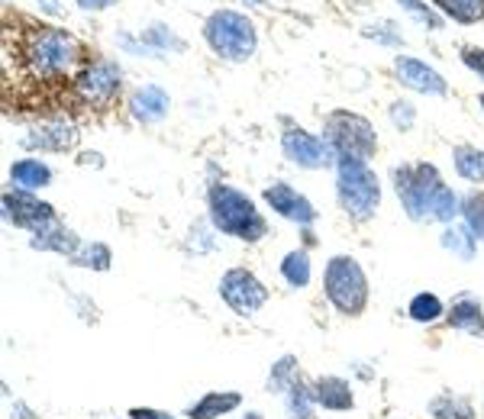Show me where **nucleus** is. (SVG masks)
Masks as SVG:
<instances>
[{"label":"nucleus","mask_w":484,"mask_h":419,"mask_svg":"<svg viewBox=\"0 0 484 419\" xmlns=\"http://www.w3.org/2000/svg\"><path fill=\"white\" fill-rule=\"evenodd\" d=\"M72 91L84 107L94 110H107L119 94V68L107 58L81 65L78 74L72 78Z\"/></svg>","instance_id":"nucleus-8"},{"label":"nucleus","mask_w":484,"mask_h":419,"mask_svg":"<svg viewBox=\"0 0 484 419\" xmlns=\"http://www.w3.org/2000/svg\"><path fill=\"white\" fill-rule=\"evenodd\" d=\"M429 416L433 419H478L475 416V406L459 394H439L429 400Z\"/></svg>","instance_id":"nucleus-23"},{"label":"nucleus","mask_w":484,"mask_h":419,"mask_svg":"<svg viewBox=\"0 0 484 419\" xmlns=\"http://www.w3.org/2000/svg\"><path fill=\"white\" fill-rule=\"evenodd\" d=\"M119 46L129 48V52H136V56H145V52H152L145 42H136V39H129V36H119Z\"/></svg>","instance_id":"nucleus-37"},{"label":"nucleus","mask_w":484,"mask_h":419,"mask_svg":"<svg viewBox=\"0 0 484 419\" xmlns=\"http://www.w3.org/2000/svg\"><path fill=\"white\" fill-rule=\"evenodd\" d=\"M52 181V168L40 159H20L10 165V184L16 190H40Z\"/></svg>","instance_id":"nucleus-20"},{"label":"nucleus","mask_w":484,"mask_h":419,"mask_svg":"<svg viewBox=\"0 0 484 419\" xmlns=\"http://www.w3.org/2000/svg\"><path fill=\"white\" fill-rule=\"evenodd\" d=\"M294 380H301V368H297V358L294 355H281L278 362L271 364L268 380H265V390L268 394H285Z\"/></svg>","instance_id":"nucleus-25"},{"label":"nucleus","mask_w":484,"mask_h":419,"mask_svg":"<svg viewBox=\"0 0 484 419\" xmlns=\"http://www.w3.org/2000/svg\"><path fill=\"white\" fill-rule=\"evenodd\" d=\"M249 4H268V0H249Z\"/></svg>","instance_id":"nucleus-42"},{"label":"nucleus","mask_w":484,"mask_h":419,"mask_svg":"<svg viewBox=\"0 0 484 419\" xmlns=\"http://www.w3.org/2000/svg\"><path fill=\"white\" fill-rule=\"evenodd\" d=\"M407 313H410L413 323H436L439 317L445 313L443 301H439L436 293H417L410 303H407Z\"/></svg>","instance_id":"nucleus-29"},{"label":"nucleus","mask_w":484,"mask_h":419,"mask_svg":"<svg viewBox=\"0 0 484 419\" xmlns=\"http://www.w3.org/2000/svg\"><path fill=\"white\" fill-rule=\"evenodd\" d=\"M145 46L155 48V52H168V48H172V52H184V42L178 39L168 26H159V23L152 26V30H145Z\"/></svg>","instance_id":"nucleus-32"},{"label":"nucleus","mask_w":484,"mask_h":419,"mask_svg":"<svg viewBox=\"0 0 484 419\" xmlns=\"http://www.w3.org/2000/svg\"><path fill=\"white\" fill-rule=\"evenodd\" d=\"M323 139L326 145L336 152V161L339 159H356V161H368L378 149V135H374V127L365 117L349 110H333L323 123Z\"/></svg>","instance_id":"nucleus-6"},{"label":"nucleus","mask_w":484,"mask_h":419,"mask_svg":"<svg viewBox=\"0 0 484 419\" xmlns=\"http://www.w3.org/2000/svg\"><path fill=\"white\" fill-rule=\"evenodd\" d=\"M449 326L453 329H462V333L469 336H484V313H481V303L471 297V293H459L445 313Z\"/></svg>","instance_id":"nucleus-19"},{"label":"nucleus","mask_w":484,"mask_h":419,"mask_svg":"<svg viewBox=\"0 0 484 419\" xmlns=\"http://www.w3.org/2000/svg\"><path fill=\"white\" fill-rule=\"evenodd\" d=\"M220 297L236 317H252L268 303V287L249 268H230L220 277Z\"/></svg>","instance_id":"nucleus-9"},{"label":"nucleus","mask_w":484,"mask_h":419,"mask_svg":"<svg viewBox=\"0 0 484 419\" xmlns=\"http://www.w3.org/2000/svg\"><path fill=\"white\" fill-rule=\"evenodd\" d=\"M391 123H394L400 133H407V129L413 127V119H417V110H413V103H407V100H394L391 103Z\"/></svg>","instance_id":"nucleus-34"},{"label":"nucleus","mask_w":484,"mask_h":419,"mask_svg":"<svg viewBox=\"0 0 484 419\" xmlns=\"http://www.w3.org/2000/svg\"><path fill=\"white\" fill-rule=\"evenodd\" d=\"M204 39L214 48L216 56L226 62H246L255 56V26L236 10H216L207 16L204 23Z\"/></svg>","instance_id":"nucleus-5"},{"label":"nucleus","mask_w":484,"mask_h":419,"mask_svg":"<svg viewBox=\"0 0 484 419\" xmlns=\"http://www.w3.org/2000/svg\"><path fill=\"white\" fill-rule=\"evenodd\" d=\"M323 293L339 317H362L368 307V277L352 255H333L326 261Z\"/></svg>","instance_id":"nucleus-3"},{"label":"nucleus","mask_w":484,"mask_h":419,"mask_svg":"<svg viewBox=\"0 0 484 419\" xmlns=\"http://www.w3.org/2000/svg\"><path fill=\"white\" fill-rule=\"evenodd\" d=\"M281 152L285 159L297 168H307V171H317V168H333L336 165V152L326 145V139H317L307 129H287L281 135Z\"/></svg>","instance_id":"nucleus-10"},{"label":"nucleus","mask_w":484,"mask_h":419,"mask_svg":"<svg viewBox=\"0 0 484 419\" xmlns=\"http://www.w3.org/2000/svg\"><path fill=\"white\" fill-rule=\"evenodd\" d=\"M4 220L20 226V230L40 232L46 223L56 220V206L40 200L32 190H7L4 194Z\"/></svg>","instance_id":"nucleus-11"},{"label":"nucleus","mask_w":484,"mask_h":419,"mask_svg":"<svg viewBox=\"0 0 484 419\" xmlns=\"http://www.w3.org/2000/svg\"><path fill=\"white\" fill-rule=\"evenodd\" d=\"M129 419H175L172 413L165 410H152V406H133V410L127 413Z\"/></svg>","instance_id":"nucleus-36"},{"label":"nucleus","mask_w":484,"mask_h":419,"mask_svg":"<svg viewBox=\"0 0 484 419\" xmlns=\"http://www.w3.org/2000/svg\"><path fill=\"white\" fill-rule=\"evenodd\" d=\"M23 145L40 152H68L78 145V129L65 119H52V123H42L30 135H23Z\"/></svg>","instance_id":"nucleus-13"},{"label":"nucleus","mask_w":484,"mask_h":419,"mask_svg":"<svg viewBox=\"0 0 484 419\" xmlns=\"http://www.w3.org/2000/svg\"><path fill=\"white\" fill-rule=\"evenodd\" d=\"M265 204L275 210L278 216H285V220L297 223V226H310V223L317 220V210H313V204H310L304 194H297V190L291 188V184L285 181H275L265 188Z\"/></svg>","instance_id":"nucleus-12"},{"label":"nucleus","mask_w":484,"mask_h":419,"mask_svg":"<svg viewBox=\"0 0 484 419\" xmlns=\"http://www.w3.org/2000/svg\"><path fill=\"white\" fill-rule=\"evenodd\" d=\"M443 188V178L433 165L420 161V165H400L394 168V190L400 204H404L410 220H427V206L433 200V194Z\"/></svg>","instance_id":"nucleus-7"},{"label":"nucleus","mask_w":484,"mask_h":419,"mask_svg":"<svg viewBox=\"0 0 484 419\" xmlns=\"http://www.w3.org/2000/svg\"><path fill=\"white\" fill-rule=\"evenodd\" d=\"M397 68V78L404 81L407 87H413V91H420V94H445V81L439 72H433L429 65L417 62V58H407V56H397L394 62Z\"/></svg>","instance_id":"nucleus-14"},{"label":"nucleus","mask_w":484,"mask_h":419,"mask_svg":"<svg viewBox=\"0 0 484 419\" xmlns=\"http://www.w3.org/2000/svg\"><path fill=\"white\" fill-rule=\"evenodd\" d=\"M397 4H400V7H404L407 13H410L413 20H417V23L429 26V30H439V26H443V20H439V16L433 13V10H429L427 4H420V0H397Z\"/></svg>","instance_id":"nucleus-33"},{"label":"nucleus","mask_w":484,"mask_h":419,"mask_svg":"<svg viewBox=\"0 0 484 419\" xmlns=\"http://www.w3.org/2000/svg\"><path fill=\"white\" fill-rule=\"evenodd\" d=\"M81 10H107L113 7V4H119V0H78Z\"/></svg>","instance_id":"nucleus-38"},{"label":"nucleus","mask_w":484,"mask_h":419,"mask_svg":"<svg viewBox=\"0 0 484 419\" xmlns=\"http://www.w3.org/2000/svg\"><path fill=\"white\" fill-rule=\"evenodd\" d=\"M445 16H453L455 23H478L484 16V0H433Z\"/></svg>","instance_id":"nucleus-28"},{"label":"nucleus","mask_w":484,"mask_h":419,"mask_svg":"<svg viewBox=\"0 0 484 419\" xmlns=\"http://www.w3.org/2000/svg\"><path fill=\"white\" fill-rule=\"evenodd\" d=\"M453 161H455L459 178H465V181H471V184L484 181V152L481 149H475V145H455Z\"/></svg>","instance_id":"nucleus-24"},{"label":"nucleus","mask_w":484,"mask_h":419,"mask_svg":"<svg viewBox=\"0 0 484 419\" xmlns=\"http://www.w3.org/2000/svg\"><path fill=\"white\" fill-rule=\"evenodd\" d=\"M13 416H16V419H32V413L26 410L23 404H13Z\"/></svg>","instance_id":"nucleus-39"},{"label":"nucleus","mask_w":484,"mask_h":419,"mask_svg":"<svg viewBox=\"0 0 484 419\" xmlns=\"http://www.w3.org/2000/svg\"><path fill=\"white\" fill-rule=\"evenodd\" d=\"M439 246H443L445 252L459 255L462 261H471V258H475L478 239H475V232H471L469 226H459V223H445L443 236H439Z\"/></svg>","instance_id":"nucleus-21"},{"label":"nucleus","mask_w":484,"mask_h":419,"mask_svg":"<svg viewBox=\"0 0 484 419\" xmlns=\"http://www.w3.org/2000/svg\"><path fill=\"white\" fill-rule=\"evenodd\" d=\"M42 7H46V13H58V4H56V0H42Z\"/></svg>","instance_id":"nucleus-40"},{"label":"nucleus","mask_w":484,"mask_h":419,"mask_svg":"<svg viewBox=\"0 0 484 419\" xmlns=\"http://www.w3.org/2000/svg\"><path fill=\"white\" fill-rule=\"evenodd\" d=\"M462 62L469 65L475 74H481V78H484V48L465 46V48H462Z\"/></svg>","instance_id":"nucleus-35"},{"label":"nucleus","mask_w":484,"mask_h":419,"mask_svg":"<svg viewBox=\"0 0 484 419\" xmlns=\"http://www.w3.org/2000/svg\"><path fill=\"white\" fill-rule=\"evenodd\" d=\"M281 277H285L291 287H307L310 284V255L304 249H294L281 258Z\"/></svg>","instance_id":"nucleus-26"},{"label":"nucleus","mask_w":484,"mask_h":419,"mask_svg":"<svg viewBox=\"0 0 484 419\" xmlns=\"http://www.w3.org/2000/svg\"><path fill=\"white\" fill-rule=\"evenodd\" d=\"M478 100H481V107H484V94H481V97H478Z\"/></svg>","instance_id":"nucleus-43"},{"label":"nucleus","mask_w":484,"mask_h":419,"mask_svg":"<svg viewBox=\"0 0 484 419\" xmlns=\"http://www.w3.org/2000/svg\"><path fill=\"white\" fill-rule=\"evenodd\" d=\"M168 107H172V97L162 91L159 84H145L139 87L129 100V113H133L139 123H162L168 117Z\"/></svg>","instance_id":"nucleus-16"},{"label":"nucleus","mask_w":484,"mask_h":419,"mask_svg":"<svg viewBox=\"0 0 484 419\" xmlns=\"http://www.w3.org/2000/svg\"><path fill=\"white\" fill-rule=\"evenodd\" d=\"M242 419H265V416H262V413H255V410H252V413H246V416H242Z\"/></svg>","instance_id":"nucleus-41"},{"label":"nucleus","mask_w":484,"mask_h":419,"mask_svg":"<svg viewBox=\"0 0 484 419\" xmlns=\"http://www.w3.org/2000/svg\"><path fill=\"white\" fill-rule=\"evenodd\" d=\"M285 410L287 419H317V397L313 388H307L304 380H294L285 390Z\"/></svg>","instance_id":"nucleus-22"},{"label":"nucleus","mask_w":484,"mask_h":419,"mask_svg":"<svg viewBox=\"0 0 484 419\" xmlns=\"http://www.w3.org/2000/svg\"><path fill=\"white\" fill-rule=\"evenodd\" d=\"M462 210L459 197L453 194V188H439L436 194H433V200H429L427 206V223H453L455 214Z\"/></svg>","instance_id":"nucleus-27"},{"label":"nucleus","mask_w":484,"mask_h":419,"mask_svg":"<svg viewBox=\"0 0 484 419\" xmlns=\"http://www.w3.org/2000/svg\"><path fill=\"white\" fill-rule=\"evenodd\" d=\"M336 197L339 206L356 223H365L382 206V184L368 168V161L339 159L336 161Z\"/></svg>","instance_id":"nucleus-4"},{"label":"nucleus","mask_w":484,"mask_h":419,"mask_svg":"<svg viewBox=\"0 0 484 419\" xmlns=\"http://www.w3.org/2000/svg\"><path fill=\"white\" fill-rule=\"evenodd\" d=\"M207 216L216 232L239 239V242H259L262 236H268V223L255 210L252 197H246L242 190L230 188V184H210Z\"/></svg>","instance_id":"nucleus-2"},{"label":"nucleus","mask_w":484,"mask_h":419,"mask_svg":"<svg viewBox=\"0 0 484 419\" xmlns=\"http://www.w3.org/2000/svg\"><path fill=\"white\" fill-rule=\"evenodd\" d=\"M462 216L478 242H484V190H471L469 197L462 200Z\"/></svg>","instance_id":"nucleus-30"},{"label":"nucleus","mask_w":484,"mask_h":419,"mask_svg":"<svg viewBox=\"0 0 484 419\" xmlns=\"http://www.w3.org/2000/svg\"><path fill=\"white\" fill-rule=\"evenodd\" d=\"M30 246L42 249V252H58V255H68V258H75V252L81 249V242H78V236L65 226V223L52 220V223H46L40 232H32Z\"/></svg>","instance_id":"nucleus-17"},{"label":"nucleus","mask_w":484,"mask_h":419,"mask_svg":"<svg viewBox=\"0 0 484 419\" xmlns=\"http://www.w3.org/2000/svg\"><path fill=\"white\" fill-rule=\"evenodd\" d=\"M75 265L78 268H94V271H107L110 268V261H113V255H110V249L103 246V242H91V246H81L78 252H75Z\"/></svg>","instance_id":"nucleus-31"},{"label":"nucleus","mask_w":484,"mask_h":419,"mask_svg":"<svg viewBox=\"0 0 484 419\" xmlns=\"http://www.w3.org/2000/svg\"><path fill=\"white\" fill-rule=\"evenodd\" d=\"M81 56H84V48L78 46V39L56 26L26 23V30L13 36V58L30 81L62 78L81 62Z\"/></svg>","instance_id":"nucleus-1"},{"label":"nucleus","mask_w":484,"mask_h":419,"mask_svg":"<svg viewBox=\"0 0 484 419\" xmlns=\"http://www.w3.org/2000/svg\"><path fill=\"white\" fill-rule=\"evenodd\" d=\"M236 406H242V394H239V390H210V394L200 397L198 404L188 406L184 416L188 419H220V416H226V413L236 410Z\"/></svg>","instance_id":"nucleus-18"},{"label":"nucleus","mask_w":484,"mask_h":419,"mask_svg":"<svg viewBox=\"0 0 484 419\" xmlns=\"http://www.w3.org/2000/svg\"><path fill=\"white\" fill-rule=\"evenodd\" d=\"M313 397H317V406L333 410V413H349L352 406H356L352 384L346 378H333V374L313 380Z\"/></svg>","instance_id":"nucleus-15"}]
</instances>
